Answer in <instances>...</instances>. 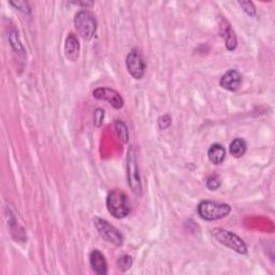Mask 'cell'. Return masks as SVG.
<instances>
[{
	"mask_svg": "<svg viewBox=\"0 0 275 275\" xmlns=\"http://www.w3.org/2000/svg\"><path fill=\"white\" fill-rule=\"evenodd\" d=\"M223 37H225L226 41V48L229 51H233L237 48V37L234 34V31L231 29L230 25L227 23V26L223 27Z\"/></svg>",
	"mask_w": 275,
	"mask_h": 275,
	"instance_id": "14",
	"label": "cell"
},
{
	"mask_svg": "<svg viewBox=\"0 0 275 275\" xmlns=\"http://www.w3.org/2000/svg\"><path fill=\"white\" fill-rule=\"evenodd\" d=\"M198 214L204 220H219L229 215L231 206L227 203H219L214 201H201L199 203Z\"/></svg>",
	"mask_w": 275,
	"mask_h": 275,
	"instance_id": "2",
	"label": "cell"
},
{
	"mask_svg": "<svg viewBox=\"0 0 275 275\" xmlns=\"http://www.w3.org/2000/svg\"><path fill=\"white\" fill-rule=\"evenodd\" d=\"M89 262L93 270L99 275H106L108 273V263L105 256L98 249H94L89 254Z\"/></svg>",
	"mask_w": 275,
	"mask_h": 275,
	"instance_id": "10",
	"label": "cell"
},
{
	"mask_svg": "<svg viewBox=\"0 0 275 275\" xmlns=\"http://www.w3.org/2000/svg\"><path fill=\"white\" fill-rule=\"evenodd\" d=\"M242 83V74L237 69H230L221 77L220 84L222 88L229 91H236Z\"/></svg>",
	"mask_w": 275,
	"mask_h": 275,
	"instance_id": "9",
	"label": "cell"
},
{
	"mask_svg": "<svg viewBox=\"0 0 275 275\" xmlns=\"http://www.w3.org/2000/svg\"><path fill=\"white\" fill-rule=\"evenodd\" d=\"M80 43L78 38L73 33H70L65 42V55L69 60L76 61L79 58Z\"/></svg>",
	"mask_w": 275,
	"mask_h": 275,
	"instance_id": "11",
	"label": "cell"
},
{
	"mask_svg": "<svg viewBox=\"0 0 275 275\" xmlns=\"http://www.w3.org/2000/svg\"><path fill=\"white\" fill-rule=\"evenodd\" d=\"M239 4L242 7V9L244 10V12L249 15V16H253L255 17L257 15V11L254 3L251 1H239Z\"/></svg>",
	"mask_w": 275,
	"mask_h": 275,
	"instance_id": "18",
	"label": "cell"
},
{
	"mask_svg": "<svg viewBox=\"0 0 275 275\" xmlns=\"http://www.w3.org/2000/svg\"><path fill=\"white\" fill-rule=\"evenodd\" d=\"M93 96L96 99L109 102L115 109H122L124 107L123 97L114 89L108 87H99L93 91Z\"/></svg>",
	"mask_w": 275,
	"mask_h": 275,
	"instance_id": "8",
	"label": "cell"
},
{
	"mask_svg": "<svg viewBox=\"0 0 275 275\" xmlns=\"http://www.w3.org/2000/svg\"><path fill=\"white\" fill-rule=\"evenodd\" d=\"M246 148H248V145H246V142L243 139H234L231 142L229 151H230V154L233 157L241 158L246 153Z\"/></svg>",
	"mask_w": 275,
	"mask_h": 275,
	"instance_id": "13",
	"label": "cell"
},
{
	"mask_svg": "<svg viewBox=\"0 0 275 275\" xmlns=\"http://www.w3.org/2000/svg\"><path fill=\"white\" fill-rule=\"evenodd\" d=\"M107 208L112 216L117 220H123L130 213V204L127 194L116 188L109 192L107 197Z\"/></svg>",
	"mask_w": 275,
	"mask_h": 275,
	"instance_id": "1",
	"label": "cell"
},
{
	"mask_svg": "<svg viewBox=\"0 0 275 275\" xmlns=\"http://www.w3.org/2000/svg\"><path fill=\"white\" fill-rule=\"evenodd\" d=\"M10 43L15 51L21 52V53H24V48H23V45L21 44L16 32H12L10 34Z\"/></svg>",
	"mask_w": 275,
	"mask_h": 275,
	"instance_id": "19",
	"label": "cell"
},
{
	"mask_svg": "<svg viewBox=\"0 0 275 275\" xmlns=\"http://www.w3.org/2000/svg\"><path fill=\"white\" fill-rule=\"evenodd\" d=\"M103 118H105V111L102 109H96L94 111V123L97 127H100L103 123Z\"/></svg>",
	"mask_w": 275,
	"mask_h": 275,
	"instance_id": "21",
	"label": "cell"
},
{
	"mask_svg": "<svg viewBox=\"0 0 275 275\" xmlns=\"http://www.w3.org/2000/svg\"><path fill=\"white\" fill-rule=\"evenodd\" d=\"M158 124H159V127L160 129H165L168 128L170 124H171V117L169 115H164L159 118L158 120Z\"/></svg>",
	"mask_w": 275,
	"mask_h": 275,
	"instance_id": "22",
	"label": "cell"
},
{
	"mask_svg": "<svg viewBox=\"0 0 275 275\" xmlns=\"http://www.w3.org/2000/svg\"><path fill=\"white\" fill-rule=\"evenodd\" d=\"M10 4L13 5L15 9L21 11V12H23V13H25V14L30 13V7L28 5V3L26 1H10Z\"/></svg>",
	"mask_w": 275,
	"mask_h": 275,
	"instance_id": "20",
	"label": "cell"
},
{
	"mask_svg": "<svg viewBox=\"0 0 275 275\" xmlns=\"http://www.w3.org/2000/svg\"><path fill=\"white\" fill-rule=\"evenodd\" d=\"M74 27L84 40H90L97 30V21L89 11L81 10L74 16Z\"/></svg>",
	"mask_w": 275,
	"mask_h": 275,
	"instance_id": "3",
	"label": "cell"
},
{
	"mask_svg": "<svg viewBox=\"0 0 275 275\" xmlns=\"http://www.w3.org/2000/svg\"><path fill=\"white\" fill-rule=\"evenodd\" d=\"M95 227L97 231L99 232L102 239H105L107 242L111 243L115 246H122L124 243V237L117 229L112 226L110 222L102 220V219H95L94 220Z\"/></svg>",
	"mask_w": 275,
	"mask_h": 275,
	"instance_id": "6",
	"label": "cell"
},
{
	"mask_svg": "<svg viewBox=\"0 0 275 275\" xmlns=\"http://www.w3.org/2000/svg\"><path fill=\"white\" fill-rule=\"evenodd\" d=\"M208 156L211 163L214 165H220L226 158V150L220 143H215V144L211 145L208 152Z\"/></svg>",
	"mask_w": 275,
	"mask_h": 275,
	"instance_id": "12",
	"label": "cell"
},
{
	"mask_svg": "<svg viewBox=\"0 0 275 275\" xmlns=\"http://www.w3.org/2000/svg\"><path fill=\"white\" fill-rule=\"evenodd\" d=\"M133 262H134L133 258H131L130 256L123 255L117 259L116 265L120 271L126 272V271H128L131 267H133Z\"/></svg>",
	"mask_w": 275,
	"mask_h": 275,
	"instance_id": "16",
	"label": "cell"
},
{
	"mask_svg": "<svg viewBox=\"0 0 275 275\" xmlns=\"http://www.w3.org/2000/svg\"><path fill=\"white\" fill-rule=\"evenodd\" d=\"M126 67L130 76L136 80H140L145 73L146 64L143 58V55L138 49L131 50L126 57Z\"/></svg>",
	"mask_w": 275,
	"mask_h": 275,
	"instance_id": "7",
	"label": "cell"
},
{
	"mask_svg": "<svg viewBox=\"0 0 275 275\" xmlns=\"http://www.w3.org/2000/svg\"><path fill=\"white\" fill-rule=\"evenodd\" d=\"M212 234H213V237L219 241L220 244L227 246V248L234 251H237L238 254H248V246L244 243V241L240 237H238L236 233L226 230V229L223 228H215L212 230Z\"/></svg>",
	"mask_w": 275,
	"mask_h": 275,
	"instance_id": "4",
	"label": "cell"
},
{
	"mask_svg": "<svg viewBox=\"0 0 275 275\" xmlns=\"http://www.w3.org/2000/svg\"><path fill=\"white\" fill-rule=\"evenodd\" d=\"M115 131H116V135L118 137V139L124 142V143H127L129 140V133H128V129H127V126H126L122 120H115Z\"/></svg>",
	"mask_w": 275,
	"mask_h": 275,
	"instance_id": "15",
	"label": "cell"
},
{
	"mask_svg": "<svg viewBox=\"0 0 275 275\" xmlns=\"http://www.w3.org/2000/svg\"><path fill=\"white\" fill-rule=\"evenodd\" d=\"M221 185V181H220V177L217 175V174H212L208 177V180H206V187H208L210 191H217Z\"/></svg>",
	"mask_w": 275,
	"mask_h": 275,
	"instance_id": "17",
	"label": "cell"
},
{
	"mask_svg": "<svg viewBox=\"0 0 275 275\" xmlns=\"http://www.w3.org/2000/svg\"><path fill=\"white\" fill-rule=\"evenodd\" d=\"M127 182L131 191L137 196L142 194L141 175L138 165L137 154L134 146H130L127 153Z\"/></svg>",
	"mask_w": 275,
	"mask_h": 275,
	"instance_id": "5",
	"label": "cell"
},
{
	"mask_svg": "<svg viewBox=\"0 0 275 275\" xmlns=\"http://www.w3.org/2000/svg\"><path fill=\"white\" fill-rule=\"evenodd\" d=\"M72 3H74V4H77V5H83V7H91V5L94 4V2H91V1H78V2H76V1H73Z\"/></svg>",
	"mask_w": 275,
	"mask_h": 275,
	"instance_id": "23",
	"label": "cell"
}]
</instances>
